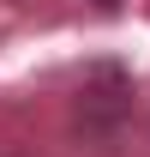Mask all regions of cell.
Wrapping results in <instances>:
<instances>
[{"mask_svg":"<svg viewBox=\"0 0 150 157\" xmlns=\"http://www.w3.org/2000/svg\"><path fill=\"white\" fill-rule=\"evenodd\" d=\"M126 109H132V78L120 73V67H108V60L84 67V85H78V121L96 127V133H108V127H120Z\"/></svg>","mask_w":150,"mask_h":157,"instance_id":"1","label":"cell"},{"mask_svg":"<svg viewBox=\"0 0 150 157\" xmlns=\"http://www.w3.org/2000/svg\"><path fill=\"white\" fill-rule=\"evenodd\" d=\"M90 6H102V12H114V6H120V0H90Z\"/></svg>","mask_w":150,"mask_h":157,"instance_id":"2","label":"cell"}]
</instances>
